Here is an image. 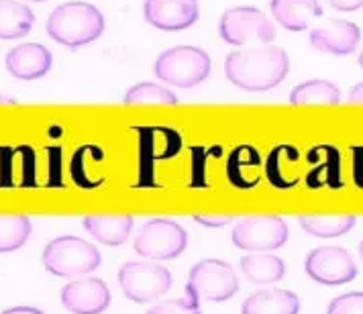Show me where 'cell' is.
<instances>
[{"label":"cell","instance_id":"15","mask_svg":"<svg viewBox=\"0 0 363 314\" xmlns=\"http://www.w3.org/2000/svg\"><path fill=\"white\" fill-rule=\"evenodd\" d=\"M308 164L311 172L306 176V186L311 190L318 188H343V176H341V153L329 145H318L308 151Z\"/></svg>","mask_w":363,"mask_h":314},{"label":"cell","instance_id":"4","mask_svg":"<svg viewBox=\"0 0 363 314\" xmlns=\"http://www.w3.org/2000/svg\"><path fill=\"white\" fill-rule=\"evenodd\" d=\"M208 53L194 45H178L162 51L155 60V76L176 88H194L211 74Z\"/></svg>","mask_w":363,"mask_h":314},{"label":"cell","instance_id":"20","mask_svg":"<svg viewBox=\"0 0 363 314\" xmlns=\"http://www.w3.org/2000/svg\"><path fill=\"white\" fill-rule=\"evenodd\" d=\"M227 178L239 190H251L262 182V157L249 145H241L229 155Z\"/></svg>","mask_w":363,"mask_h":314},{"label":"cell","instance_id":"18","mask_svg":"<svg viewBox=\"0 0 363 314\" xmlns=\"http://www.w3.org/2000/svg\"><path fill=\"white\" fill-rule=\"evenodd\" d=\"M300 313V298L290 290L267 288L257 290L245 298L241 314H298Z\"/></svg>","mask_w":363,"mask_h":314},{"label":"cell","instance_id":"23","mask_svg":"<svg viewBox=\"0 0 363 314\" xmlns=\"http://www.w3.org/2000/svg\"><path fill=\"white\" fill-rule=\"evenodd\" d=\"M341 100L339 88L329 80H308L298 84L290 92V104L296 106H311V104H329L335 106Z\"/></svg>","mask_w":363,"mask_h":314},{"label":"cell","instance_id":"22","mask_svg":"<svg viewBox=\"0 0 363 314\" xmlns=\"http://www.w3.org/2000/svg\"><path fill=\"white\" fill-rule=\"evenodd\" d=\"M241 271H243L245 280L251 284L267 286V284L280 281L286 276V264L278 255L257 253V255L241 257Z\"/></svg>","mask_w":363,"mask_h":314},{"label":"cell","instance_id":"10","mask_svg":"<svg viewBox=\"0 0 363 314\" xmlns=\"http://www.w3.org/2000/svg\"><path fill=\"white\" fill-rule=\"evenodd\" d=\"M306 276L323 286H343L357 278V265L351 253L337 245L316 247L306 255Z\"/></svg>","mask_w":363,"mask_h":314},{"label":"cell","instance_id":"28","mask_svg":"<svg viewBox=\"0 0 363 314\" xmlns=\"http://www.w3.org/2000/svg\"><path fill=\"white\" fill-rule=\"evenodd\" d=\"M327 314H363V292H347L333 298Z\"/></svg>","mask_w":363,"mask_h":314},{"label":"cell","instance_id":"1","mask_svg":"<svg viewBox=\"0 0 363 314\" xmlns=\"http://www.w3.org/2000/svg\"><path fill=\"white\" fill-rule=\"evenodd\" d=\"M288 53L276 45H257L233 51L225 60L227 80L247 92H265L276 88L288 76Z\"/></svg>","mask_w":363,"mask_h":314},{"label":"cell","instance_id":"21","mask_svg":"<svg viewBox=\"0 0 363 314\" xmlns=\"http://www.w3.org/2000/svg\"><path fill=\"white\" fill-rule=\"evenodd\" d=\"M33 11L18 0H0V39H21L31 33Z\"/></svg>","mask_w":363,"mask_h":314},{"label":"cell","instance_id":"24","mask_svg":"<svg viewBox=\"0 0 363 314\" xmlns=\"http://www.w3.org/2000/svg\"><path fill=\"white\" fill-rule=\"evenodd\" d=\"M353 215H308L300 216V227L318 239H335L355 227Z\"/></svg>","mask_w":363,"mask_h":314},{"label":"cell","instance_id":"31","mask_svg":"<svg viewBox=\"0 0 363 314\" xmlns=\"http://www.w3.org/2000/svg\"><path fill=\"white\" fill-rule=\"evenodd\" d=\"M335 11H343V13H355L363 6V0H327Z\"/></svg>","mask_w":363,"mask_h":314},{"label":"cell","instance_id":"34","mask_svg":"<svg viewBox=\"0 0 363 314\" xmlns=\"http://www.w3.org/2000/svg\"><path fill=\"white\" fill-rule=\"evenodd\" d=\"M0 104H17V100L6 99L4 94H0Z\"/></svg>","mask_w":363,"mask_h":314},{"label":"cell","instance_id":"17","mask_svg":"<svg viewBox=\"0 0 363 314\" xmlns=\"http://www.w3.org/2000/svg\"><path fill=\"white\" fill-rule=\"evenodd\" d=\"M300 164V153L292 145H280L272 149L265 162V178L278 190H292L296 188L300 178L296 167Z\"/></svg>","mask_w":363,"mask_h":314},{"label":"cell","instance_id":"35","mask_svg":"<svg viewBox=\"0 0 363 314\" xmlns=\"http://www.w3.org/2000/svg\"><path fill=\"white\" fill-rule=\"evenodd\" d=\"M357 253H359V259H362V264H363V239H362V243H359V247H357Z\"/></svg>","mask_w":363,"mask_h":314},{"label":"cell","instance_id":"37","mask_svg":"<svg viewBox=\"0 0 363 314\" xmlns=\"http://www.w3.org/2000/svg\"><path fill=\"white\" fill-rule=\"evenodd\" d=\"M31 2H45V0H31Z\"/></svg>","mask_w":363,"mask_h":314},{"label":"cell","instance_id":"27","mask_svg":"<svg viewBox=\"0 0 363 314\" xmlns=\"http://www.w3.org/2000/svg\"><path fill=\"white\" fill-rule=\"evenodd\" d=\"M147 314H202L196 300L192 298H174V300H165L155 306H151Z\"/></svg>","mask_w":363,"mask_h":314},{"label":"cell","instance_id":"7","mask_svg":"<svg viewBox=\"0 0 363 314\" xmlns=\"http://www.w3.org/2000/svg\"><path fill=\"white\" fill-rule=\"evenodd\" d=\"M118 286L129 300L147 304L169 292L172 274L167 267L153 262H127L118 269Z\"/></svg>","mask_w":363,"mask_h":314},{"label":"cell","instance_id":"13","mask_svg":"<svg viewBox=\"0 0 363 314\" xmlns=\"http://www.w3.org/2000/svg\"><path fill=\"white\" fill-rule=\"evenodd\" d=\"M362 39V29L343 18H330L327 25L316 27L308 35V41L314 50L333 53V55H349L357 50Z\"/></svg>","mask_w":363,"mask_h":314},{"label":"cell","instance_id":"12","mask_svg":"<svg viewBox=\"0 0 363 314\" xmlns=\"http://www.w3.org/2000/svg\"><path fill=\"white\" fill-rule=\"evenodd\" d=\"M111 304V290L100 278H80L62 288V306L72 314H100Z\"/></svg>","mask_w":363,"mask_h":314},{"label":"cell","instance_id":"16","mask_svg":"<svg viewBox=\"0 0 363 314\" xmlns=\"http://www.w3.org/2000/svg\"><path fill=\"white\" fill-rule=\"evenodd\" d=\"M272 15L286 31H306L313 18L323 17V6L318 0H272Z\"/></svg>","mask_w":363,"mask_h":314},{"label":"cell","instance_id":"3","mask_svg":"<svg viewBox=\"0 0 363 314\" xmlns=\"http://www.w3.org/2000/svg\"><path fill=\"white\" fill-rule=\"evenodd\" d=\"M41 262L45 269L57 278H80L102 264V255L92 243L66 235L51 239L41 253Z\"/></svg>","mask_w":363,"mask_h":314},{"label":"cell","instance_id":"36","mask_svg":"<svg viewBox=\"0 0 363 314\" xmlns=\"http://www.w3.org/2000/svg\"><path fill=\"white\" fill-rule=\"evenodd\" d=\"M359 66L363 67V50H362V55H359Z\"/></svg>","mask_w":363,"mask_h":314},{"label":"cell","instance_id":"33","mask_svg":"<svg viewBox=\"0 0 363 314\" xmlns=\"http://www.w3.org/2000/svg\"><path fill=\"white\" fill-rule=\"evenodd\" d=\"M0 314H45L43 310L35 308V306H13L9 310H2Z\"/></svg>","mask_w":363,"mask_h":314},{"label":"cell","instance_id":"6","mask_svg":"<svg viewBox=\"0 0 363 314\" xmlns=\"http://www.w3.org/2000/svg\"><path fill=\"white\" fill-rule=\"evenodd\" d=\"M239 292V280L233 267L223 259H202L188 274L186 296L206 302H225Z\"/></svg>","mask_w":363,"mask_h":314},{"label":"cell","instance_id":"9","mask_svg":"<svg viewBox=\"0 0 363 314\" xmlns=\"http://www.w3.org/2000/svg\"><path fill=\"white\" fill-rule=\"evenodd\" d=\"M288 225L280 216H247L233 227L231 239L235 247L253 253H267L286 245Z\"/></svg>","mask_w":363,"mask_h":314},{"label":"cell","instance_id":"30","mask_svg":"<svg viewBox=\"0 0 363 314\" xmlns=\"http://www.w3.org/2000/svg\"><path fill=\"white\" fill-rule=\"evenodd\" d=\"M353 178L355 186L363 190V147H353Z\"/></svg>","mask_w":363,"mask_h":314},{"label":"cell","instance_id":"29","mask_svg":"<svg viewBox=\"0 0 363 314\" xmlns=\"http://www.w3.org/2000/svg\"><path fill=\"white\" fill-rule=\"evenodd\" d=\"M194 220L200 223L202 227H208V229H220V227H227L233 220L231 215H194Z\"/></svg>","mask_w":363,"mask_h":314},{"label":"cell","instance_id":"19","mask_svg":"<svg viewBox=\"0 0 363 314\" xmlns=\"http://www.w3.org/2000/svg\"><path fill=\"white\" fill-rule=\"evenodd\" d=\"M133 216L118 215V216H100L88 215L82 218V227L90 232L99 243L106 247H118L123 245L133 231Z\"/></svg>","mask_w":363,"mask_h":314},{"label":"cell","instance_id":"32","mask_svg":"<svg viewBox=\"0 0 363 314\" xmlns=\"http://www.w3.org/2000/svg\"><path fill=\"white\" fill-rule=\"evenodd\" d=\"M347 102H349V104H363V82L355 84V86L349 90Z\"/></svg>","mask_w":363,"mask_h":314},{"label":"cell","instance_id":"2","mask_svg":"<svg viewBox=\"0 0 363 314\" xmlns=\"http://www.w3.org/2000/svg\"><path fill=\"white\" fill-rule=\"evenodd\" d=\"M45 31L55 43L66 45L69 50H78L96 41L104 33V17L90 2H64L51 11L45 23Z\"/></svg>","mask_w":363,"mask_h":314},{"label":"cell","instance_id":"14","mask_svg":"<svg viewBox=\"0 0 363 314\" xmlns=\"http://www.w3.org/2000/svg\"><path fill=\"white\" fill-rule=\"evenodd\" d=\"M53 55L41 43H21L6 53L4 66L11 76L25 82H33L43 78L51 69Z\"/></svg>","mask_w":363,"mask_h":314},{"label":"cell","instance_id":"25","mask_svg":"<svg viewBox=\"0 0 363 314\" xmlns=\"http://www.w3.org/2000/svg\"><path fill=\"white\" fill-rule=\"evenodd\" d=\"M31 220L23 215L0 216V253L21 249L31 235Z\"/></svg>","mask_w":363,"mask_h":314},{"label":"cell","instance_id":"11","mask_svg":"<svg viewBox=\"0 0 363 314\" xmlns=\"http://www.w3.org/2000/svg\"><path fill=\"white\" fill-rule=\"evenodd\" d=\"M143 17L160 31L178 33L199 21V0H145Z\"/></svg>","mask_w":363,"mask_h":314},{"label":"cell","instance_id":"26","mask_svg":"<svg viewBox=\"0 0 363 314\" xmlns=\"http://www.w3.org/2000/svg\"><path fill=\"white\" fill-rule=\"evenodd\" d=\"M123 102L127 106H139V104H178V96L172 90H167L165 86H160V84L139 82L125 92Z\"/></svg>","mask_w":363,"mask_h":314},{"label":"cell","instance_id":"8","mask_svg":"<svg viewBox=\"0 0 363 314\" xmlns=\"http://www.w3.org/2000/svg\"><path fill=\"white\" fill-rule=\"evenodd\" d=\"M218 33L229 45L272 43L276 39V27L255 6H233L223 13Z\"/></svg>","mask_w":363,"mask_h":314},{"label":"cell","instance_id":"5","mask_svg":"<svg viewBox=\"0 0 363 314\" xmlns=\"http://www.w3.org/2000/svg\"><path fill=\"white\" fill-rule=\"evenodd\" d=\"M188 247V232L180 223L169 218L147 220L133 241L137 255L155 262H169L180 257Z\"/></svg>","mask_w":363,"mask_h":314}]
</instances>
